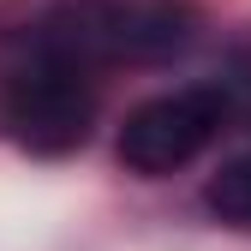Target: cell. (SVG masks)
I'll list each match as a JSON object with an SVG mask.
<instances>
[{
	"label": "cell",
	"instance_id": "3",
	"mask_svg": "<svg viewBox=\"0 0 251 251\" xmlns=\"http://www.w3.org/2000/svg\"><path fill=\"white\" fill-rule=\"evenodd\" d=\"M227 120V96L209 84H192V90H168V96H155L144 108L126 114L120 126V162L144 174V179H162L174 168H185L192 155H203L215 144Z\"/></svg>",
	"mask_w": 251,
	"mask_h": 251
},
{
	"label": "cell",
	"instance_id": "1",
	"mask_svg": "<svg viewBox=\"0 0 251 251\" xmlns=\"http://www.w3.org/2000/svg\"><path fill=\"white\" fill-rule=\"evenodd\" d=\"M42 36L84 60L90 72L114 60H168L198 36L192 0H54Z\"/></svg>",
	"mask_w": 251,
	"mask_h": 251
},
{
	"label": "cell",
	"instance_id": "2",
	"mask_svg": "<svg viewBox=\"0 0 251 251\" xmlns=\"http://www.w3.org/2000/svg\"><path fill=\"white\" fill-rule=\"evenodd\" d=\"M6 126L24 150L36 155H66L90 138L96 120V84L90 66L72 60L66 48H54L42 30L18 48V60L6 66Z\"/></svg>",
	"mask_w": 251,
	"mask_h": 251
},
{
	"label": "cell",
	"instance_id": "4",
	"mask_svg": "<svg viewBox=\"0 0 251 251\" xmlns=\"http://www.w3.org/2000/svg\"><path fill=\"white\" fill-rule=\"evenodd\" d=\"M203 203L222 215V222L251 227V150H245V155H233V162L203 185Z\"/></svg>",
	"mask_w": 251,
	"mask_h": 251
}]
</instances>
